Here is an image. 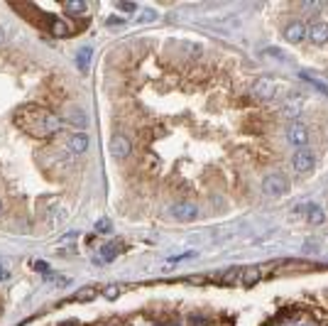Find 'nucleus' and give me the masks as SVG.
<instances>
[{
  "label": "nucleus",
  "mask_w": 328,
  "mask_h": 326,
  "mask_svg": "<svg viewBox=\"0 0 328 326\" xmlns=\"http://www.w3.org/2000/svg\"><path fill=\"white\" fill-rule=\"evenodd\" d=\"M15 125L32 137H52L61 130V121L42 106H22L15 113Z\"/></svg>",
  "instance_id": "1"
},
{
  "label": "nucleus",
  "mask_w": 328,
  "mask_h": 326,
  "mask_svg": "<svg viewBox=\"0 0 328 326\" xmlns=\"http://www.w3.org/2000/svg\"><path fill=\"white\" fill-rule=\"evenodd\" d=\"M284 88V83L272 79V76H260L257 81L252 83V96L260 98V101H272L279 96V91Z\"/></svg>",
  "instance_id": "2"
},
{
  "label": "nucleus",
  "mask_w": 328,
  "mask_h": 326,
  "mask_svg": "<svg viewBox=\"0 0 328 326\" xmlns=\"http://www.w3.org/2000/svg\"><path fill=\"white\" fill-rule=\"evenodd\" d=\"M262 189H265V194H270V196H282V194L289 192V182H287L284 174L272 172V174H267V177L262 179Z\"/></svg>",
  "instance_id": "3"
},
{
  "label": "nucleus",
  "mask_w": 328,
  "mask_h": 326,
  "mask_svg": "<svg viewBox=\"0 0 328 326\" xmlns=\"http://www.w3.org/2000/svg\"><path fill=\"white\" fill-rule=\"evenodd\" d=\"M169 213H171V218L179 221V223H191V221L199 218V206L191 204V201H179V204H174L169 208Z\"/></svg>",
  "instance_id": "4"
},
{
  "label": "nucleus",
  "mask_w": 328,
  "mask_h": 326,
  "mask_svg": "<svg viewBox=\"0 0 328 326\" xmlns=\"http://www.w3.org/2000/svg\"><path fill=\"white\" fill-rule=\"evenodd\" d=\"M110 155H113L115 160H127V157L132 155V142H130L127 135L115 132V135L110 137Z\"/></svg>",
  "instance_id": "5"
},
{
  "label": "nucleus",
  "mask_w": 328,
  "mask_h": 326,
  "mask_svg": "<svg viewBox=\"0 0 328 326\" xmlns=\"http://www.w3.org/2000/svg\"><path fill=\"white\" fill-rule=\"evenodd\" d=\"M314 164H316V155H314L311 150H306V147L296 150V155H294V160H291L294 172H299V174H306V172H311V169H314Z\"/></svg>",
  "instance_id": "6"
},
{
  "label": "nucleus",
  "mask_w": 328,
  "mask_h": 326,
  "mask_svg": "<svg viewBox=\"0 0 328 326\" xmlns=\"http://www.w3.org/2000/svg\"><path fill=\"white\" fill-rule=\"evenodd\" d=\"M287 140L301 150V147H306V142H309V130H306L301 123H291L289 130H287Z\"/></svg>",
  "instance_id": "7"
},
{
  "label": "nucleus",
  "mask_w": 328,
  "mask_h": 326,
  "mask_svg": "<svg viewBox=\"0 0 328 326\" xmlns=\"http://www.w3.org/2000/svg\"><path fill=\"white\" fill-rule=\"evenodd\" d=\"M306 35H309V27L304 22H289L287 30H284V37L291 44H299L301 40H306Z\"/></svg>",
  "instance_id": "8"
},
{
  "label": "nucleus",
  "mask_w": 328,
  "mask_h": 326,
  "mask_svg": "<svg viewBox=\"0 0 328 326\" xmlns=\"http://www.w3.org/2000/svg\"><path fill=\"white\" fill-rule=\"evenodd\" d=\"M306 37L314 42V44H326L328 42V22H314V25L309 27V35H306Z\"/></svg>",
  "instance_id": "9"
},
{
  "label": "nucleus",
  "mask_w": 328,
  "mask_h": 326,
  "mask_svg": "<svg viewBox=\"0 0 328 326\" xmlns=\"http://www.w3.org/2000/svg\"><path fill=\"white\" fill-rule=\"evenodd\" d=\"M69 150L74 152V155H83L86 150H88V135L86 132H74L71 137H69Z\"/></svg>",
  "instance_id": "10"
},
{
  "label": "nucleus",
  "mask_w": 328,
  "mask_h": 326,
  "mask_svg": "<svg viewBox=\"0 0 328 326\" xmlns=\"http://www.w3.org/2000/svg\"><path fill=\"white\" fill-rule=\"evenodd\" d=\"M74 30L66 25V20H59V17H54V20H49V35L52 37H69Z\"/></svg>",
  "instance_id": "11"
},
{
  "label": "nucleus",
  "mask_w": 328,
  "mask_h": 326,
  "mask_svg": "<svg viewBox=\"0 0 328 326\" xmlns=\"http://www.w3.org/2000/svg\"><path fill=\"white\" fill-rule=\"evenodd\" d=\"M120 250H123V243H120V241L106 243L101 248V260H103V262H110V260H115V258L120 255Z\"/></svg>",
  "instance_id": "12"
},
{
  "label": "nucleus",
  "mask_w": 328,
  "mask_h": 326,
  "mask_svg": "<svg viewBox=\"0 0 328 326\" xmlns=\"http://www.w3.org/2000/svg\"><path fill=\"white\" fill-rule=\"evenodd\" d=\"M91 54H93V49L86 44V47H81L79 52H76V66H79V71L81 74H86L88 71V66H91Z\"/></svg>",
  "instance_id": "13"
},
{
  "label": "nucleus",
  "mask_w": 328,
  "mask_h": 326,
  "mask_svg": "<svg viewBox=\"0 0 328 326\" xmlns=\"http://www.w3.org/2000/svg\"><path fill=\"white\" fill-rule=\"evenodd\" d=\"M179 47H181V54H184L186 59H199V57L204 54V47H201V44H196V42L186 40V42H181Z\"/></svg>",
  "instance_id": "14"
},
{
  "label": "nucleus",
  "mask_w": 328,
  "mask_h": 326,
  "mask_svg": "<svg viewBox=\"0 0 328 326\" xmlns=\"http://www.w3.org/2000/svg\"><path fill=\"white\" fill-rule=\"evenodd\" d=\"M260 277H262V272H260L257 267H250V270H245V272L240 275V282H243V287H252Z\"/></svg>",
  "instance_id": "15"
},
{
  "label": "nucleus",
  "mask_w": 328,
  "mask_h": 326,
  "mask_svg": "<svg viewBox=\"0 0 328 326\" xmlns=\"http://www.w3.org/2000/svg\"><path fill=\"white\" fill-rule=\"evenodd\" d=\"M66 121L74 123V125H86L88 118H86V113H83L81 108H69V111H66Z\"/></svg>",
  "instance_id": "16"
},
{
  "label": "nucleus",
  "mask_w": 328,
  "mask_h": 326,
  "mask_svg": "<svg viewBox=\"0 0 328 326\" xmlns=\"http://www.w3.org/2000/svg\"><path fill=\"white\" fill-rule=\"evenodd\" d=\"M306 211H309V221H311L314 226H319V223L326 221V216H324V211H321L319 206H306Z\"/></svg>",
  "instance_id": "17"
},
{
  "label": "nucleus",
  "mask_w": 328,
  "mask_h": 326,
  "mask_svg": "<svg viewBox=\"0 0 328 326\" xmlns=\"http://www.w3.org/2000/svg\"><path fill=\"white\" fill-rule=\"evenodd\" d=\"M64 10L66 12H74V15H81L88 10V5L86 2H79V0H69V2H64Z\"/></svg>",
  "instance_id": "18"
},
{
  "label": "nucleus",
  "mask_w": 328,
  "mask_h": 326,
  "mask_svg": "<svg viewBox=\"0 0 328 326\" xmlns=\"http://www.w3.org/2000/svg\"><path fill=\"white\" fill-rule=\"evenodd\" d=\"M301 79H304V81H309V83H311V86H314V88H316V91H321L324 96H328V86H326V83H324V81H319V79H314L311 74H301Z\"/></svg>",
  "instance_id": "19"
},
{
  "label": "nucleus",
  "mask_w": 328,
  "mask_h": 326,
  "mask_svg": "<svg viewBox=\"0 0 328 326\" xmlns=\"http://www.w3.org/2000/svg\"><path fill=\"white\" fill-rule=\"evenodd\" d=\"M299 111H301V106H299V103H287V106H284V113H287L289 118H296V116H299Z\"/></svg>",
  "instance_id": "20"
},
{
  "label": "nucleus",
  "mask_w": 328,
  "mask_h": 326,
  "mask_svg": "<svg viewBox=\"0 0 328 326\" xmlns=\"http://www.w3.org/2000/svg\"><path fill=\"white\" fill-rule=\"evenodd\" d=\"M110 228H113V223H110L108 218H103V221H98V223H96V231H98V233H108Z\"/></svg>",
  "instance_id": "21"
},
{
  "label": "nucleus",
  "mask_w": 328,
  "mask_h": 326,
  "mask_svg": "<svg viewBox=\"0 0 328 326\" xmlns=\"http://www.w3.org/2000/svg\"><path fill=\"white\" fill-rule=\"evenodd\" d=\"M35 270H37V272H42L44 277H49V275H52V270H49V265H47L44 260H37V262H35Z\"/></svg>",
  "instance_id": "22"
},
{
  "label": "nucleus",
  "mask_w": 328,
  "mask_h": 326,
  "mask_svg": "<svg viewBox=\"0 0 328 326\" xmlns=\"http://www.w3.org/2000/svg\"><path fill=\"white\" fill-rule=\"evenodd\" d=\"M157 20V12L155 10H145L142 15H140V22H155Z\"/></svg>",
  "instance_id": "23"
},
{
  "label": "nucleus",
  "mask_w": 328,
  "mask_h": 326,
  "mask_svg": "<svg viewBox=\"0 0 328 326\" xmlns=\"http://www.w3.org/2000/svg\"><path fill=\"white\" fill-rule=\"evenodd\" d=\"M262 54H272L274 59H284V52H279V49H274V47H265Z\"/></svg>",
  "instance_id": "24"
},
{
  "label": "nucleus",
  "mask_w": 328,
  "mask_h": 326,
  "mask_svg": "<svg viewBox=\"0 0 328 326\" xmlns=\"http://www.w3.org/2000/svg\"><path fill=\"white\" fill-rule=\"evenodd\" d=\"M118 10H123V12H135L137 5H135V2H118Z\"/></svg>",
  "instance_id": "25"
},
{
  "label": "nucleus",
  "mask_w": 328,
  "mask_h": 326,
  "mask_svg": "<svg viewBox=\"0 0 328 326\" xmlns=\"http://www.w3.org/2000/svg\"><path fill=\"white\" fill-rule=\"evenodd\" d=\"M93 297H96V292H93V289H81V294H79L76 299H79V302L86 299V302H88V299H93Z\"/></svg>",
  "instance_id": "26"
},
{
  "label": "nucleus",
  "mask_w": 328,
  "mask_h": 326,
  "mask_svg": "<svg viewBox=\"0 0 328 326\" xmlns=\"http://www.w3.org/2000/svg\"><path fill=\"white\" fill-rule=\"evenodd\" d=\"M189 324H191V326H206V324H208V322H206L204 317H199V314H194V317L189 319Z\"/></svg>",
  "instance_id": "27"
},
{
  "label": "nucleus",
  "mask_w": 328,
  "mask_h": 326,
  "mask_svg": "<svg viewBox=\"0 0 328 326\" xmlns=\"http://www.w3.org/2000/svg\"><path fill=\"white\" fill-rule=\"evenodd\" d=\"M106 297H108V299H118V297H120V289H118V287H108V289H106Z\"/></svg>",
  "instance_id": "28"
},
{
  "label": "nucleus",
  "mask_w": 328,
  "mask_h": 326,
  "mask_svg": "<svg viewBox=\"0 0 328 326\" xmlns=\"http://www.w3.org/2000/svg\"><path fill=\"white\" fill-rule=\"evenodd\" d=\"M7 277H10V267L5 262H0V282H5Z\"/></svg>",
  "instance_id": "29"
},
{
  "label": "nucleus",
  "mask_w": 328,
  "mask_h": 326,
  "mask_svg": "<svg viewBox=\"0 0 328 326\" xmlns=\"http://www.w3.org/2000/svg\"><path fill=\"white\" fill-rule=\"evenodd\" d=\"M125 20H120V17H108L106 20V25H123Z\"/></svg>",
  "instance_id": "30"
},
{
  "label": "nucleus",
  "mask_w": 328,
  "mask_h": 326,
  "mask_svg": "<svg viewBox=\"0 0 328 326\" xmlns=\"http://www.w3.org/2000/svg\"><path fill=\"white\" fill-rule=\"evenodd\" d=\"M2 37H5V30H2V27H0V42H2Z\"/></svg>",
  "instance_id": "31"
},
{
  "label": "nucleus",
  "mask_w": 328,
  "mask_h": 326,
  "mask_svg": "<svg viewBox=\"0 0 328 326\" xmlns=\"http://www.w3.org/2000/svg\"><path fill=\"white\" fill-rule=\"evenodd\" d=\"M0 208H2V206H0Z\"/></svg>",
  "instance_id": "32"
}]
</instances>
